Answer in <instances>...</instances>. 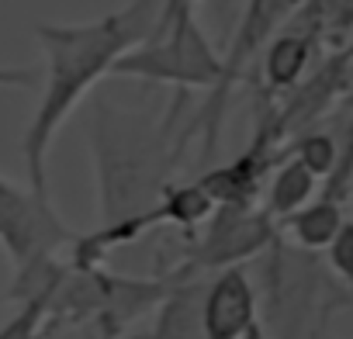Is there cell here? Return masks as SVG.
Wrapping results in <instances>:
<instances>
[{
	"instance_id": "8",
	"label": "cell",
	"mask_w": 353,
	"mask_h": 339,
	"mask_svg": "<svg viewBox=\"0 0 353 339\" xmlns=\"http://www.w3.org/2000/svg\"><path fill=\"white\" fill-rule=\"evenodd\" d=\"M201 294H205V277L176 280L170 287V294L152 308V315H156L152 329L139 339H205Z\"/></svg>"
},
{
	"instance_id": "17",
	"label": "cell",
	"mask_w": 353,
	"mask_h": 339,
	"mask_svg": "<svg viewBox=\"0 0 353 339\" xmlns=\"http://www.w3.org/2000/svg\"><path fill=\"white\" fill-rule=\"evenodd\" d=\"M243 339H267V329H263V325L256 322V325H253V329H250V332H246Z\"/></svg>"
},
{
	"instance_id": "16",
	"label": "cell",
	"mask_w": 353,
	"mask_h": 339,
	"mask_svg": "<svg viewBox=\"0 0 353 339\" xmlns=\"http://www.w3.org/2000/svg\"><path fill=\"white\" fill-rule=\"evenodd\" d=\"M39 87L35 66H0V90H32Z\"/></svg>"
},
{
	"instance_id": "1",
	"label": "cell",
	"mask_w": 353,
	"mask_h": 339,
	"mask_svg": "<svg viewBox=\"0 0 353 339\" xmlns=\"http://www.w3.org/2000/svg\"><path fill=\"white\" fill-rule=\"evenodd\" d=\"M163 0H128L90 21H39L35 39L42 49L39 104L21 135L25 184L49 194V152L59 128L80 107V101L111 76L114 63L135 49L159 21Z\"/></svg>"
},
{
	"instance_id": "5",
	"label": "cell",
	"mask_w": 353,
	"mask_h": 339,
	"mask_svg": "<svg viewBox=\"0 0 353 339\" xmlns=\"http://www.w3.org/2000/svg\"><path fill=\"white\" fill-rule=\"evenodd\" d=\"M73 239L77 232L63 222L49 194L0 174V249L8 253L14 270L66 253Z\"/></svg>"
},
{
	"instance_id": "10",
	"label": "cell",
	"mask_w": 353,
	"mask_h": 339,
	"mask_svg": "<svg viewBox=\"0 0 353 339\" xmlns=\"http://www.w3.org/2000/svg\"><path fill=\"white\" fill-rule=\"evenodd\" d=\"M343 222H346V205L343 201H332L325 194H315L305 208H298L294 215H288L277 229L284 236H291V243L298 249L322 253L332 243V236L339 232Z\"/></svg>"
},
{
	"instance_id": "13",
	"label": "cell",
	"mask_w": 353,
	"mask_h": 339,
	"mask_svg": "<svg viewBox=\"0 0 353 339\" xmlns=\"http://www.w3.org/2000/svg\"><path fill=\"white\" fill-rule=\"evenodd\" d=\"M0 339H52L46 298H25V301H18L14 315L0 325Z\"/></svg>"
},
{
	"instance_id": "14",
	"label": "cell",
	"mask_w": 353,
	"mask_h": 339,
	"mask_svg": "<svg viewBox=\"0 0 353 339\" xmlns=\"http://www.w3.org/2000/svg\"><path fill=\"white\" fill-rule=\"evenodd\" d=\"M322 253H325L329 270L343 280V287H346V301L353 305V218H346V222L339 225V232L332 236V243H329Z\"/></svg>"
},
{
	"instance_id": "3",
	"label": "cell",
	"mask_w": 353,
	"mask_h": 339,
	"mask_svg": "<svg viewBox=\"0 0 353 339\" xmlns=\"http://www.w3.org/2000/svg\"><path fill=\"white\" fill-rule=\"evenodd\" d=\"M111 76L173 87V94H208L222 80V52H215L208 32L191 8L156 21V28L114 63Z\"/></svg>"
},
{
	"instance_id": "15",
	"label": "cell",
	"mask_w": 353,
	"mask_h": 339,
	"mask_svg": "<svg viewBox=\"0 0 353 339\" xmlns=\"http://www.w3.org/2000/svg\"><path fill=\"white\" fill-rule=\"evenodd\" d=\"M312 11H319L315 21L322 35L343 39L353 32V0H312Z\"/></svg>"
},
{
	"instance_id": "4",
	"label": "cell",
	"mask_w": 353,
	"mask_h": 339,
	"mask_svg": "<svg viewBox=\"0 0 353 339\" xmlns=\"http://www.w3.org/2000/svg\"><path fill=\"white\" fill-rule=\"evenodd\" d=\"M277 236H281L277 222L260 205H219L205 218V225L191 232L181 260L166 270L181 277H201V274L243 267L246 260L270 249Z\"/></svg>"
},
{
	"instance_id": "11",
	"label": "cell",
	"mask_w": 353,
	"mask_h": 339,
	"mask_svg": "<svg viewBox=\"0 0 353 339\" xmlns=\"http://www.w3.org/2000/svg\"><path fill=\"white\" fill-rule=\"evenodd\" d=\"M156 212H159V222L163 225L184 229L191 236L215 212V201L205 194V187L198 181H188V184H170L163 191V198L156 201Z\"/></svg>"
},
{
	"instance_id": "12",
	"label": "cell",
	"mask_w": 353,
	"mask_h": 339,
	"mask_svg": "<svg viewBox=\"0 0 353 339\" xmlns=\"http://www.w3.org/2000/svg\"><path fill=\"white\" fill-rule=\"evenodd\" d=\"M284 152L294 156L305 170H312L319 181H329L339 163V142L332 132H322V128H305Z\"/></svg>"
},
{
	"instance_id": "9",
	"label": "cell",
	"mask_w": 353,
	"mask_h": 339,
	"mask_svg": "<svg viewBox=\"0 0 353 339\" xmlns=\"http://www.w3.org/2000/svg\"><path fill=\"white\" fill-rule=\"evenodd\" d=\"M322 191V181L305 170L294 156H281L270 170V177L263 184V194H260V208L281 225L288 215H294L298 208H305L315 194Z\"/></svg>"
},
{
	"instance_id": "7",
	"label": "cell",
	"mask_w": 353,
	"mask_h": 339,
	"mask_svg": "<svg viewBox=\"0 0 353 339\" xmlns=\"http://www.w3.org/2000/svg\"><path fill=\"white\" fill-rule=\"evenodd\" d=\"M319 35H322L319 32V21H312L305 28H281L263 45L260 73H263V90L270 97L274 94H291L298 83H305Z\"/></svg>"
},
{
	"instance_id": "2",
	"label": "cell",
	"mask_w": 353,
	"mask_h": 339,
	"mask_svg": "<svg viewBox=\"0 0 353 339\" xmlns=\"http://www.w3.org/2000/svg\"><path fill=\"white\" fill-rule=\"evenodd\" d=\"M184 101L188 94H173L163 114L94 101L90 156L97 181V225L145 215L173 184V170L188 149L176 132Z\"/></svg>"
},
{
	"instance_id": "6",
	"label": "cell",
	"mask_w": 353,
	"mask_h": 339,
	"mask_svg": "<svg viewBox=\"0 0 353 339\" xmlns=\"http://www.w3.org/2000/svg\"><path fill=\"white\" fill-rule=\"evenodd\" d=\"M260 322V298L246 267H229L205 280L201 329L205 339H243Z\"/></svg>"
}]
</instances>
